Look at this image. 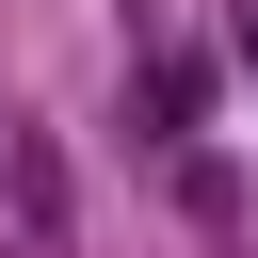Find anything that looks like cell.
I'll use <instances>...</instances> for the list:
<instances>
[{
  "mask_svg": "<svg viewBox=\"0 0 258 258\" xmlns=\"http://www.w3.org/2000/svg\"><path fill=\"white\" fill-rule=\"evenodd\" d=\"M242 64H258V0H242Z\"/></svg>",
  "mask_w": 258,
  "mask_h": 258,
  "instance_id": "obj_2",
  "label": "cell"
},
{
  "mask_svg": "<svg viewBox=\"0 0 258 258\" xmlns=\"http://www.w3.org/2000/svg\"><path fill=\"white\" fill-rule=\"evenodd\" d=\"M145 113H161V129H194V113H210V64H194V48H161V64H145Z\"/></svg>",
  "mask_w": 258,
  "mask_h": 258,
  "instance_id": "obj_1",
  "label": "cell"
}]
</instances>
